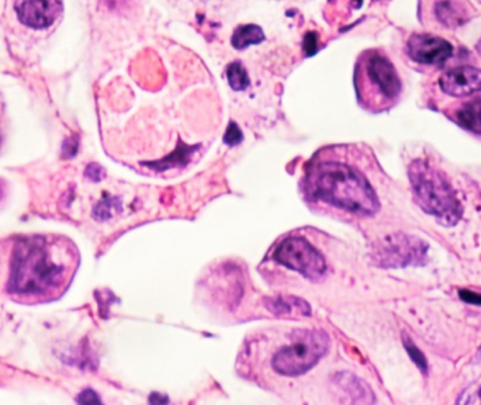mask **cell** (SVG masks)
<instances>
[{
	"mask_svg": "<svg viewBox=\"0 0 481 405\" xmlns=\"http://www.w3.org/2000/svg\"><path fill=\"white\" fill-rule=\"evenodd\" d=\"M265 40L263 30L257 25H240L232 35V45L237 50H244L252 44H260Z\"/></svg>",
	"mask_w": 481,
	"mask_h": 405,
	"instance_id": "obj_13",
	"label": "cell"
},
{
	"mask_svg": "<svg viewBox=\"0 0 481 405\" xmlns=\"http://www.w3.org/2000/svg\"><path fill=\"white\" fill-rule=\"evenodd\" d=\"M409 58L424 65H441L449 60L454 48L444 38L432 35H413L407 43Z\"/></svg>",
	"mask_w": 481,
	"mask_h": 405,
	"instance_id": "obj_8",
	"label": "cell"
},
{
	"mask_svg": "<svg viewBox=\"0 0 481 405\" xmlns=\"http://www.w3.org/2000/svg\"><path fill=\"white\" fill-rule=\"evenodd\" d=\"M457 123L466 130L481 135V99L463 104L457 112Z\"/></svg>",
	"mask_w": 481,
	"mask_h": 405,
	"instance_id": "obj_12",
	"label": "cell"
},
{
	"mask_svg": "<svg viewBox=\"0 0 481 405\" xmlns=\"http://www.w3.org/2000/svg\"><path fill=\"white\" fill-rule=\"evenodd\" d=\"M428 243L411 235L396 234L385 238L375 250V259L381 268H407L427 263Z\"/></svg>",
	"mask_w": 481,
	"mask_h": 405,
	"instance_id": "obj_6",
	"label": "cell"
},
{
	"mask_svg": "<svg viewBox=\"0 0 481 405\" xmlns=\"http://www.w3.org/2000/svg\"><path fill=\"white\" fill-rule=\"evenodd\" d=\"M355 88L363 107L380 112L398 99L403 86L390 58L383 51L369 50L358 60Z\"/></svg>",
	"mask_w": 481,
	"mask_h": 405,
	"instance_id": "obj_3",
	"label": "cell"
},
{
	"mask_svg": "<svg viewBox=\"0 0 481 405\" xmlns=\"http://www.w3.org/2000/svg\"><path fill=\"white\" fill-rule=\"evenodd\" d=\"M329 340L319 330L299 331L291 337L290 345L281 348L273 356L272 366L283 376H299L311 370L327 353Z\"/></svg>",
	"mask_w": 481,
	"mask_h": 405,
	"instance_id": "obj_5",
	"label": "cell"
},
{
	"mask_svg": "<svg viewBox=\"0 0 481 405\" xmlns=\"http://www.w3.org/2000/svg\"><path fill=\"white\" fill-rule=\"evenodd\" d=\"M266 309L272 314L288 315V317H307L309 315V306L304 300L291 296L272 297L266 299Z\"/></svg>",
	"mask_w": 481,
	"mask_h": 405,
	"instance_id": "obj_11",
	"label": "cell"
},
{
	"mask_svg": "<svg viewBox=\"0 0 481 405\" xmlns=\"http://www.w3.org/2000/svg\"><path fill=\"white\" fill-rule=\"evenodd\" d=\"M75 262L73 248L64 240L23 238L13 250L9 293L23 299H54L73 278Z\"/></svg>",
	"mask_w": 481,
	"mask_h": 405,
	"instance_id": "obj_1",
	"label": "cell"
},
{
	"mask_svg": "<svg viewBox=\"0 0 481 405\" xmlns=\"http://www.w3.org/2000/svg\"><path fill=\"white\" fill-rule=\"evenodd\" d=\"M477 361H481V348H480V350H478V353H477Z\"/></svg>",
	"mask_w": 481,
	"mask_h": 405,
	"instance_id": "obj_21",
	"label": "cell"
},
{
	"mask_svg": "<svg viewBox=\"0 0 481 405\" xmlns=\"http://www.w3.org/2000/svg\"><path fill=\"white\" fill-rule=\"evenodd\" d=\"M480 393H481V391H480ZM480 396H481V394H480Z\"/></svg>",
	"mask_w": 481,
	"mask_h": 405,
	"instance_id": "obj_23",
	"label": "cell"
},
{
	"mask_svg": "<svg viewBox=\"0 0 481 405\" xmlns=\"http://www.w3.org/2000/svg\"><path fill=\"white\" fill-rule=\"evenodd\" d=\"M403 343L404 348H406L407 352H408L409 358L413 359L414 363L418 366L422 374L428 373V361H427L424 353L418 350V346H417L407 334H403Z\"/></svg>",
	"mask_w": 481,
	"mask_h": 405,
	"instance_id": "obj_15",
	"label": "cell"
},
{
	"mask_svg": "<svg viewBox=\"0 0 481 405\" xmlns=\"http://www.w3.org/2000/svg\"><path fill=\"white\" fill-rule=\"evenodd\" d=\"M275 258L281 265L299 272L304 278L317 281L325 273L324 258L316 248L300 237H290L279 245Z\"/></svg>",
	"mask_w": 481,
	"mask_h": 405,
	"instance_id": "obj_7",
	"label": "cell"
},
{
	"mask_svg": "<svg viewBox=\"0 0 481 405\" xmlns=\"http://www.w3.org/2000/svg\"><path fill=\"white\" fill-rule=\"evenodd\" d=\"M445 94L454 97L470 96L481 92V69L473 66H457L445 72L439 79Z\"/></svg>",
	"mask_w": 481,
	"mask_h": 405,
	"instance_id": "obj_10",
	"label": "cell"
},
{
	"mask_svg": "<svg viewBox=\"0 0 481 405\" xmlns=\"http://www.w3.org/2000/svg\"><path fill=\"white\" fill-rule=\"evenodd\" d=\"M227 78H229V84L232 91H245L250 86V76H248L244 66L240 65V63H234L229 66Z\"/></svg>",
	"mask_w": 481,
	"mask_h": 405,
	"instance_id": "obj_14",
	"label": "cell"
},
{
	"mask_svg": "<svg viewBox=\"0 0 481 405\" xmlns=\"http://www.w3.org/2000/svg\"><path fill=\"white\" fill-rule=\"evenodd\" d=\"M4 196V189H2V184H0V199Z\"/></svg>",
	"mask_w": 481,
	"mask_h": 405,
	"instance_id": "obj_22",
	"label": "cell"
},
{
	"mask_svg": "<svg viewBox=\"0 0 481 405\" xmlns=\"http://www.w3.org/2000/svg\"><path fill=\"white\" fill-rule=\"evenodd\" d=\"M224 141L225 143H229V145H237V143H240V141H242V134H240V128L237 127L235 123H231V124H230L229 130H227V134H225Z\"/></svg>",
	"mask_w": 481,
	"mask_h": 405,
	"instance_id": "obj_17",
	"label": "cell"
},
{
	"mask_svg": "<svg viewBox=\"0 0 481 405\" xmlns=\"http://www.w3.org/2000/svg\"><path fill=\"white\" fill-rule=\"evenodd\" d=\"M313 193L319 199L357 214H375L380 209L378 196L357 169L337 161H325L309 175Z\"/></svg>",
	"mask_w": 481,
	"mask_h": 405,
	"instance_id": "obj_2",
	"label": "cell"
},
{
	"mask_svg": "<svg viewBox=\"0 0 481 405\" xmlns=\"http://www.w3.org/2000/svg\"><path fill=\"white\" fill-rule=\"evenodd\" d=\"M459 297L463 301L467 304H475V306H481V294L476 293V291H466L462 289L459 291Z\"/></svg>",
	"mask_w": 481,
	"mask_h": 405,
	"instance_id": "obj_18",
	"label": "cell"
},
{
	"mask_svg": "<svg viewBox=\"0 0 481 405\" xmlns=\"http://www.w3.org/2000/svg\"><path fill=\"white\" fill-rule=\"evenodd\" d=\"M78 402L81 404H88V402H101V399L96 396L94 391L92 390H84L83 393L78 397Z\"/></svg>",
	"mask_w": 481,
	"mask_h": 405,
	"instance_id": "obj_20",
	"label": "cell"
},
{
	"mask_svg": "<svg viewBox=\"0 0 481 405\" xmlns=\"http://www.w3.org/2000/svg\"><path fill=\"white\" fill-rule=\"evenodd\" d=\"M116 200L110 199L106 202H102L99 206L94 209L93 214L97 220H106L113 215V209L116 207Z\"/></svg>",
	"mask_w": 481,
	"mask_h": 405,
	"instance_id": "obj_16",
	"label": "cell"
},
{
	"mask_svg": "<svg viewBox=\"0 0 481 405\" xmlns=\"http://www.w3.org/2000/svg\"><path fill=\"white\" fill-rule=\"evenodd\" d=\"M86 178L91 179L93 182H101L104 178V171L102 166L92 163L86 168Z\"/></svg>",
	"mask_w": 481,
	"mask_h": 405,
	"instance_id": "obj_19",
	"label": "cell"
},
{
	"mask_svg": "<svg viewBox=\"0 0 481 405\" xmlns=\"http://www.w3.org/2000/svg\"><path fill=\"white\" fill-rule=\"evenodd\" d=\"M58 0H19L17 16L23 25L32 28H45L53 25L61 15Z\"/></svg>",
	"mask_w": 481,
	"mask_h": 405,
	"instance_id": "obj_9",
	"label": "cell"
},
{
	"mask_svg": "<svg viewBox=\"0 0 481 405\" xmlns=\"http://www.w3.org/2000/svg\"><path fill=\"white\" fill-rule=\"evenodd\" d=\"M409 182L418 206L442 224L455 225L462 219L456 192L439 169L427 161H414L408 168Z\"/></svg>",
	"mask_w": 481,
	"mask_h": 405,
	"instance_id": "obj_4",
	"label": "cell"
}]
</instances>
